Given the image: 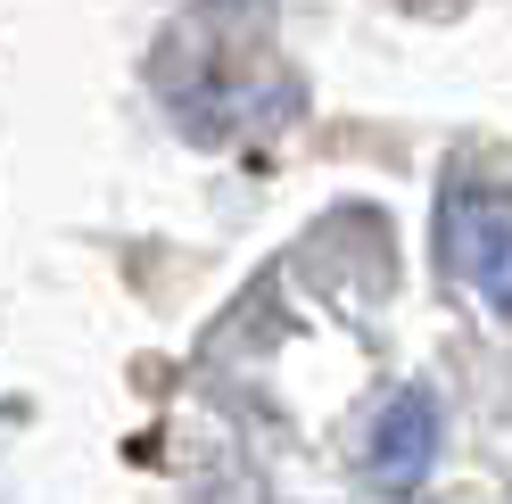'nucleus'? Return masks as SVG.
<instances>
[{"label":"nucleus","mask_w":512,"mask_h":504,"mask_svg":"<svg viewBox=\"0 0 512 504\" xmlns=\"http://www.w3.org/2000/svg\"><path fill=\"white\" fill-rule=\"evenodd\" d=\"M438 463V405L422 389H405L380 405V422H372V447H364V471H372V488H413L422 471Z\"/></svg>","instance_id":"1"},{"label":"nucleus","mask_w":512,"mask_h":504,"mask_svg":"<svg viewBox=\"0 0 512 504\" xmlns=\"http://www.w3.org/2000/svg\"><path fill=\"white\" fill-rule=\"evenodd\" d=\"M471 273L504 314H512V224L496 199H471Z\"/></svg>","instance_id":"2"}]
</instances>
